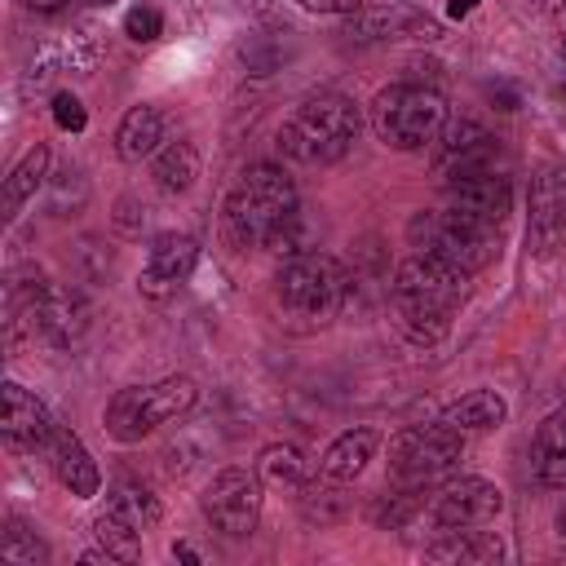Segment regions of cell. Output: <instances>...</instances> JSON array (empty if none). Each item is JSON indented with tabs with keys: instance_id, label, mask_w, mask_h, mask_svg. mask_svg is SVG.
<instances>
[{
	"instance_id": "obj_22",
	"label": "cell",
	"mask_w": 566,
	"mask_h": 566,
	"mask_svg": "<svg viewBox=\"0 0 566 566\" xmlns=\"http://www.w3.org/2000/svg\"><path fill=\"white\" fill-rule=\"evenodd\" d=\"M150 177L164 195H186L199 177V150L190 142H164L150 155Z\"/></svg>"
},
{
	"instance_id": "obj_34",
	"label": "cell",
	"mask_w": 566,
	"mask_h": 566,
	"mask_svg": "<svg viewBox=\"0 0 566 566\" xmlns=\"http://www.w3.org/2000/svg\"><path fill=\"white\" fill-rule=\"evenodd\" d=\"M557 535H562V539H566V504H562V509H557Z\"/></svg>"
},
{
	"instance_id": "obj_11",
	"label": "cell",
	"mask_w": 566,
	"mask_h": 566,
	"mask_svg": "<svg viewBox=\"0 0 566 566\" xmlns=\"http://www.w3.org/2000/svg\"><path fill=\"white\" fill-rule=\"evenodd\" d=\"M447 186V203L469 212V217H482L491 226H504L509 208H513V181H509V168L486 159V164H473L455 177L442 181Z\"/></svg>"
},
{
	"instance_id": "obj_4",
	"label": "cell",
	"mask_w": 566,
	"mask_h": 566,
	"mask_svg": "<svg viewBox=\"0 0 566 566\" xmlns=\"http://www.w3.org/2000/svg\"><path fill=\"white\" fill-rule=\"evenodd\" d=\"M274 296L292 318L327 323L349 301V270L327 252H296L279 265Z\"/></svg>"
},
{
	"instance_id": "obj_5",
	"label": "cell",
	"mask_w": 566,
	"mask_h": 566,
	"mask_svg": "<svg viewBox=\"0 0 566 566\" xmlns=\"http://www.w3.org/2000/svg\"><path fill=\"white\" fill-rule=\"evenodd\" d=\"M407 234H411V243L420 252L442 256L464 274L486 270L500 256V226H491L482 217H469V212H460L451 203L442 212H416Z\"/></svg>"
},
{
	"instance_id": "obj_28",
	"label": "cell",
	"mask_w": 566,
	"mask_h": 566,
	"mask_svg": "<svg viewBox=\"0 0 566 566\" xmlns=\"http://www.w3.org/2000/svg\"><path fill=\"white\" fill-rule=\"evenodd\" d=\"M124 31H128V40L150 44V40L164 35V18H159V9H150V4H133V9L124 13Z\"/></svg>"
},
{
	"instance_id": "obj_8",
	"label": "cell",
	"mask_w": 566,
	"mask_h": 566,
	"mask_svg": "<svg viewBox=\"0 0 566 566\" xmlns=\"http://www.w3.org/2000/svg\"><path fill=\"white\" fill-rule=\"evenodd\" d=\"M464 460V433L447 420L438 424H411L389 438V478L402 491H420L438 478H447Z\"/></svg>"
},
{
	"instance_id": "obj_33",
	"label": "cell",
	"mask_w": 566,
	"mask_h": 566,
	"mask_svg": "<svg viewBox=\"0 0 566 566\" xmlns=\"http://www.w3.org/2000/svg\"><path fill=\"white\" fill-rule=\"evenodd\" d=\"M473 4H478V0H451V4H447V9H451V18H464V13H469V9H473Z\"/></svg>"
},
{
	"instance_id": "obj_23",
	"label": "cell",
	"mask_w": 566,
	"mask_h": 566,
	"mask_svg": "<svg viewBox=\"0 0 566 566\" xmlns=\"http://www.w3.org/2000/svg\"><path fill=\"white\" fill-rule=\"evenodd\" d=\"M44 177H49V146L35 142V146L13 164V172L4 177V217H18V208L44 186Z\"/></svg>"
},
{
	"instance_id": "obj_2",
	"label": "cell",
	"mask_w": 566,
	"mask_h": 566,
	"mask_svg": "<svg viewBox=\"0 0 566 566\" xmlns=\"http://www.w3.org/2000/svg\"><path fill=\"white\" fill-rule=\"evenodd\" d=\"M296 186L279 164H248L234 181V190L226 195L221 208V230L230 239V248L248 252V248H270V239L296 221Z\"/></svg>"
},
{
	"instance_id": "obj_19",
	"label": "cell",
	"mask_w": 566,
	"mask_h": 566,
	"mask_svg": "<svg viewBox=\"0 0 566 566\" xmlns=\"http://www.w3.org/2000/svg\"><path fill=\"white\" fill-rule=\"evenodd\" d=\"M164 133H168V115H164L159 106L142 102V106H133V111L119 119V128H115V150H119V159L137 164V159H146V155H155V150L164 146Z\"/></svg>"
},
{
	"instance_id": "obj_9",
	"label": "cell",
	"mask_w": 566,
	"mask_h": 566,
	"mask_svg": "<svg viewBox=\"0 0 566 566\" xmlns=\"http://www.w3.org/2000/svg\"><path fill=\"white\" fill-rule=\"evenodd\" d=\"M199 504H203V517L212 522V531L243 539L256 531V517H261V473L230 464V469L212 473Z\"/></svg>"
},
{
	"instance_id": "obj_26",
	"label": "cell",
	"mask_w": 566,
	"mask_h": 566,
	"mask_svg": "<svg viewBox=\"0 0 566 566\" xmlns=\"http://www.w3.org/2000/svg\"><path fill=\"white\" fill-rule=\"evenodd\" d=\"M93 539L106 553V562H137L142 557V531L119 522L115 513H97L93 517Z\"/></svg>"
},
{
	"instance_id": "obj_10",
	"label": "cell",
	"mask_w": 566,
	"mask_h": 566,
	"mask_svg": "<svg viewBox=\"0 0 566 566\" xmlns=\"http://www.w3.org/2000/svg\"><path fill=\"white\" fill-rule=\"evenodd\" d=\"M566 239V172L539 164L526 190V243L535 256H553Z\"/></svg>"
},
{
	"instance_id": "obj_21",
	"label": "cell",
	"mask_w": 566,
	"mask_h": 566,
	"mask_svg": "<svg viewBox=\"0 0 566 566\" xmlns=\"http://www.w3.org/2000/svg\"><path fill=\"white\" fill-rule=\"evenodd\" d=\"M424 557L429 562H500L504 557V539L495 531L455 526V531H442V539L429 544Z\"/></svg>"
},
{
	"instance_id": "obj_6",
	"label": "cell",
	"mask_w": 566,
	"mask_h": 566,
	"mask_svg": "<svg viewBox=\"0 0 566 566\" xmlns=\"http://www.w3.org/2000/svg\"><path fill=\"white\" fill-rule=\"evenodd\" d=\"M447 119V97L429 84H389L371 97V128L389 150L429 146Z\"/></svg>"
},
{
	"instance_id": "obj_18",
	"label": "cell",
	"mask_w": 566,
	"mask_h": 566,
	"mask_svg": "<svg viewBox=\"0 0 566 566\" xmlns=\"http://www.w3.org/2000/svg\"><path fill=\"white\" fill-rule=\"evenodd\" d=\"M531 469L544 486L566 491V407L548 411L531 438Z\"/></svg>"
},
{
	"instance_id": "obj_12",
	"label": "cell",
	"mask_w": 566,
	"mask_h": 566,
	"mask_svg": "<svg viewBox=\"0 0 566 566\" xmlns=\"http://www.w3.org/2000/svg\"><path fill=\"white\" fill-rule=\"evenodd\" d=\"M195 261H199V243H195V234H186V230H164V234H155L150 248H146V265H142L137 292L150 296V301L172 296V292L190 279Z\"/></svg>"
},
{
	"instance_id": "obj_27",
	"label": "cell",
	"mask_w": 566,
	"mask_h": 566,
	"mask_svg": "<svg viewBox=\"0 0 566 566\" xmlns=\"http://www.w3.org/2000/svg\"><path fill=\"white\" fill-rule=\"evenodd\" d=\"M0 557L9 566H35V562H49V548L40 544V535L22 517H9L0 531Z\"/></svg>"
},
{
	"instance_id": "obj_1",
	"label": "cell",
	"mask_w": 566,
	"mask_h": 566,
	"mask_svg": "<svg viewBox=\"0 0 566 566\" xmlns=\"http://www.w3.org/2000/svg\"><path fill=\"white\" fill-rule=\"evenodd\" d=\"M464 283L469 274L455 270L442 256L416 252L407 261H398L394 283H389V301H394V318L398 327L416 340V345H433L447 336L451 314L464 301Z\"/></svg>"
},
{
	"instance_id": "obj_31",
	"label": "cell",
	"mask_w": 566,
	"mask_h": 566,
	"mask_svg": "<svg viewBox=\"0 0 566 566\" xmlns=\"http://www.w3.org/2000/svg\"><path fill=\"white\" fill-rule=\"evenodd\" d=\"M27 9H35V13H53V9H62L66 0H22Z\"/></svg>"
},
{
	"instance_id": "obj_16",
	"label": "cell",
	"mask_w": 566,
	"mask_h": 566,
	"mask_svg": "<svg viewBox=\"0 0 566 566\" xmlns=\"http://www.w3.org/2000/svg\"><path fill=\"white\" fill-rule=\"evenodd\" d=\"M49 464H53L57 482H62L71 495L93 500V495L102 491V469H97V460L88 455V447L80 442V433L62 429V424H57V433H53V442H49Z\"/></svg>"
},
{
	"instance_id": "obj_30",
	"label": "cell",
	"mask_w": 566,
	"mask_h": 566,
	"mask_svg": "<svg viewBox=\"0 0 566 566\" xmlns=\"http://www.w3.org/2000/svg\"><path fill=\"white\" fill-rule=\"evenodd\" d=\"M301 9H310V13H358L363 0H301Z\"/></svg>"
},
{
	"instance_id": "obj_17",
	"label": "cell",
	"mask_w": 566,
	"mask_h": 566,
	"mask_svg": "<svg viewBox=\"0 0 566 566\" xmlns=\"http://www.w3.org/2000/svg\"><path fill=\"white\" fill-rule=\"evenodd\" d=\"M376 451H380V429H371V424L345 429V433L332 438V447L323 451L318 478H323V482H354V478L367 469V460H371Z\"/></svg>"
},
{
	"instance_id": "obj_15",
	"label": "cell",
	"mask_w": 566,
	"mask_h": 566,
	"mask_svg": "<svg viewBox=\"0 0 566 566\" xmlns=\"http://www.w3.org/2000/svg\"><path fill=\"white\" fill-rule=\"evenodd\" d=\"M433 168H438V177L447 181V177H455V172H464V168H473V164H486V159H495V137L478 124V119H447L442 124V133L433 137Z\"/></svg>"
},
{
	"instance_id": "obj_35",
	"label": "cell",
	"mask_w": 566,
	"mask_h": 566,
	"mask_svg": "<svg viewBox=\"0 0 566 566\" xmlns=\"http://www.w3.org/2000/svg\"><path fill=\"white\" fill-rule=\"evenodd\" d=\"M97 4H111V0H97Z\"/></svg>"
},
{
	"instance_id": "obj_7",
	"label": "cell",
	"mask_w": 566,
	"mask_h": 566,
	"mask_svg": "<svg viewBox=\"0 0 566 566\" xmlns=\"http://www.w3.org/2000/svg\"><path fill=\"white\" fill-rule=\"evenodd\" d=\"M199 398V385L190 376H164L155 385H133V389H119L111 402H106V433L115 442H142L146 433H155L159 424L186 416Z\"/></svg>"
},
{
	"instance_id": "obj_29",
	"label": "cell",
	"mask_w": 566,
	"mask_h": 566,
	"mask_svg": "<svg viewBox=\"0 0 566 566\" xmlns=\"http://www.w3.org/2000/svg\"><path fill=\"white\" fill-rule=\"evenodd\" d=\"M53 124H57L62 133H80V128L88 124V115H84V106H80L75 93H57V97H53Z\"/></svg>"
},
{
	"instance_id": "obj_3",
	"label": "cell",
	"mask_w": 566,
	"mask_h": 566,
	"mask_svg": "<svg viewBox=\"0 0 566 566\" xmlns=\"http://www.w3.org/2000/svg\"><path fill=\"white\" fill-rule=\"evenodd\" d=\"M363 115L345 93H314L279 124V150L296 164H336L358 142Z\"/></svg>"
},
{
	"instance_id": "obj_14",
	"label": "cell",
	"mask_w": 566,
	"mask_h": 566,
	"mask_svg": "<svg viewBox=\"0 0 566 566\" xmlns=\"http://www.w3.org/2000/svg\"><path fill=\"white\" fill-rule=\"evenodd\" d=\"M0 433L9 451H49L57 420L49 416V407L22 389L18 380H4V416H0Z\"/></svg>"
},
{
	"instance_id": "obj_36",
	"label": "cell",
	"mask_w": 566,
	"mask_h": 566,
	"mask_svg": "<svg viewBox=\"0 0 566 566\" xmlns=\"http://www.w3.org/2000/svg\"><path fill=\"white\" fill-rule=\"evenodd\" d=\"M562 49H566V44H562Z\"/></svg>"
},
{
	"instance_id": "obj_25",
	"label": "cell",
	"mask_w": 566,
	"mask_h": 566,
	"mask_svg": "<svg viewBox=\"0 0 566 566\" xmlns=\"http://www.w3.org/2000/svg\"><path fill=\"white\" fill-rule=\"evenodd\" d=\"M256 473H261V482H270V486H305L310 482V460L301 455V447H292V442H270V447H261V455H256Z\"/></svg>"
},
{
	"instance_id": "obj_24",
	"label": "cell",
	"mask_w": 566,
	"mask_h": 566,
	"mask_svg": "<svg viewBox=\"0 0 566 566\" xmlns=\"http://www.w3.org/2000/svg\"><path fill=\"white\" fill-rule=\"evenodd\" d=\"M106 513H115L119 522H128L137 531H150L159 522V500L146 482H115L106 491Z\"/></svg>"
},
{
	"instance_id": "obj_32",
	"label": "cell",
	"mask_w": 566,
	"mask_h": 566,
	"mask_svg": "<svg viewBox=\"0 0 566 566\" xmlns=\"http://www.w3.org/2000/svg\"><path fill=\"white\" fill-rule=\"evenodd\" d=\"M172 557H181V562H199V553H195L190 544H172Z\"/></svg>"
},
{
	"instance_id": "obj_13",
	"label": "cell",
	"mask_w": 566,
	"mask_h": 566,
	"mask_svg": "<svg viewBox=\"0 0 566 566\" xmlns=\"http://www.w3.org/2000/svg\"><path fill=\"white\" fill-rule=\"evenodd\" d=\"M504 509V495L495 482L486 478H451L433 504H429V517L442 526V531H455V526H482L491 522L495 513Z\"/></svg>"
},
{
	"instance_id": "obj_20",
	"label": "cell",
	"mask_w": 566,
	"mask_h": 566,
	"mask_svg": "<svg viewBox=\"0 0 566 566\" xmlns=\"http://www.w3.org/2000/svg\"><path fill=\"white\" fill-rule=\"evenodd\" d=\"M504 416H509V402L495 389H469L464 398L442 407V420L460 433H486V429L504 424Z\"/></svg>"
}]
</instances>
